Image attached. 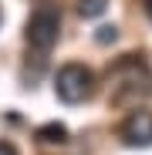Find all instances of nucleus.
Listing matches in <instances>:
<instances>
[{
    "label": "nucleus",
    "instance_id": "4",
    "mask_svg": "<svg viewBox=\"0 0 152 155\" xmlns=\"http://www.w3.org/2000/svg\"><path fill=\"white\" fill-rule=\"evenodd\" d=\"M118 135L129 148H149L152 145V111H145V108L129 111L122 128H118Z\"/></svg>",
    "mask_w": 152,
    "mask_h": 155
},
{
    "label": "nucleus",
    "instance_id": "8",
    "mask_svg": "<svg viewBox=\"0 0 152 155\" xmlns=\"http://www.w3.org/2000/svg\"><path fill=\"white\" fill-rule=\"evenodd\" d=\"M0 155H17V145L7 142V138H0Z\"/></svg>",
    "mask_w": 152,
    "mask_h": 155
},
{
    "label": "nucleus",
    "instance_id": "5",
    "mask_svg": "<svg viewBox=\"0 0 152 155\" xmlns=\"http://www.w3.org/2000/svg\"><path fill=\"white\" fill-rule=\"evenodd\" d=\"M37 142L41 145H64L68 142V128L61 121H47V125L37 128Z\"/></svg>",
    "mask_w": 152,
    "mask_h": 155
},
{
    "label": "nucleus",
    "instance_id": "3",
    "mask_svg": "<svg viewBox=\"0 0 152 155\" xmlns=\"http://www.w3.org/2000/svg\"><path fill=\"white\" fill-rule=\"evenodd\" d=\"M58 34H61V10L54 4H37V10L27 17V27H24L27 44L41 54H47L58 44Z\"/></svg>",
    "mask_w": 152,
    "mask_h": 155
},
{
    "label": "nucleus",
    "instance_id": "9",
    "mask_svg": "<svg viewBox=\"0 0 152 155\" xmlns=\"http://www.w3.org/2000/svg\"><path fill=\"white\" fill-rule=\"evenodd\" d=\"M142 7H145V14H149V20H152V0H142Z\"/></svg>",
    "mask_w": 152,
    "mask_h": 155
},
{
    "label": "nucleus",
    "instance_id": "6",
    "mask_svg": "<svg viewBox=\"0 0 152 155\" xmlns=\"http://www.w3.org/2000/svg\"><path fill=\"white\" fill-rule=\"evenodd\" d=\"M108 10V0H78V14L85 17V20H91V17H101Z\"/></svg>",
    "mask_w": 152,
    "mask_h": 155
},
{
    "label": "nucleus",
    "instance_id": "1",
    "mask_svg": "<svg viewBox=\"0 0 152 155\" xmlns=\"http://www.w3.org/2000/svg\"><path fill=\"white\" fill-rule=\"evenodd\" d=\"M152 98V71L139 58H122L108 71V101L118 108H139V101Z\"/></svg>",
    "mask_w": 152,
    "mask_h": 155
},
{
    "label": "nucleus",
    "instance_id": "7",
    "mask_svg": "<svg viewBox=\"0 0 152 155\" xmlns=\"http://www.w3.org/2000/svg\"><path fill=\"white\" fill-rule=\"evenodd\" d=\"M115 37H118V27H98V34H95L98 44H112Z\"/></svg>",
    "mask_w": 152,
    "mask_h": 155
},
{
    "label": "nucleus",
    "instance_id": "2",
    "mask_svg": "<svg viewBox=\"0 0 152 155\" xmlns=\"http://www.w3.org/2000/svg\"><path fill=\"white\" fill-rule=\"evenodd\" d=\"M54 94L64 101V105H81V101H88L95 94V74H91V68H85L78 61L64 64L54 74Z\"/></svg>",
    "mask_w": 152,
    "mask_h": 155
}]
</instances>
